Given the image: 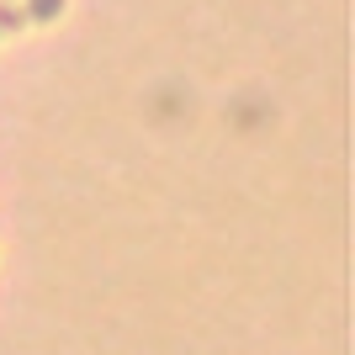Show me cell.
I'll return each mask as SVG.
<instances>
[{
  "label": "cell",
  "mask_w": 355,
  "mask_h": 355,
  "mask_svg": "<svg viewBox=\"0 0 355 355\" xmlns=\"http://www.w3.org/2000/svg\"><path fill=\"white\" fill-rule=\"evenodd\" d=\"M21 11H27V21H48L64 11V0H21Z\"/></svg>",
  "instance_id": "6da1fadb"
},
{
  "label": "cell",
  "mask_w": 355,
  "mask_h": 355,
  "mask_svg": "<svg viewBox=\"0 0 355 355\" xmlns=\"http://www.w3.org/2000/svg\"><path fill=\"white\" fill-rule=\"evenodd\" d=\"M16 27H27V11L16 0H0V32H16Z\"/></svg>",
  "instance_id": "7a4b0ae2"
}]
</instances>
